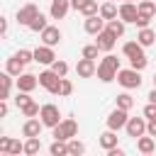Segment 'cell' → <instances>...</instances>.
<instances>
[{
	"instance_id": "836d02e7",
	"label": "cell",
	"mask_w": 156,
	"mask_h": 156,
	"mask_svg": "<svg viewBox=\"0 0 156 156\" xmlns=\"http://www.w3.org/2000/svg\"><path fill=\"white\" fill-rule=\"evenodd\" d=\"M46 27H49V24H46V17H44L41 12H39V15H37V20L29 24V29H32V32H44Z\"/></svg>"
},
{
	"instance_id": "4dcf8cb0",
	"label": "cell",
	"mask_w": 156,
	"mask_h": 156,
	"mask_svg": "<svg viewBox=\"0 0 156 156\" xmlns=\"http://www.w3.org/2000/svg\"><path fill=\"white\" fill-rule=\"evenodd\" d=\"M83 15H85V20L88 17H95V15H100V7H98V2L95 0H88L85 5H83V10H80Z\"/></svg>"
},
{
	"instance_id": "ac0fdd59",
	"label": "cell",
	"mask_w": 156,
	"mask_h": 156,
	"mask_svg": "<svg viewBox=\"0 0 156 156\" xmlns=\"http://www.w3.org/2000/svg\"><path fill=\"white\" fill-rule=\"evenodd\" d=\"M100 17H102L105 22H112V20H117V17H119V10H117V5H115V2H102V5H100Z\"/></svg>"
},
{
	"instance_id": "f5cc1de1",
	"label": "cell",
	"mask_w": 156,
	"mask_h": 156,
	"mask_svg": "<svg viewBox=\"0 0 156 156\" xmlns=\"http://www.w3.org/2000/svg\"><path fill=\"white\" fill-rule=\"evenodd\" d=\"M154 88H156V78H154Z\"/></svg>"
},
{
	"instance_id": "44dd1931",
	"label": "cell",
	"mask_w": 156,
	"mask_h": 156,
	"mask_svg": "<svg viewBox=\"0 0 156 156\" xmlns=\"http://www.w3.org/2000/svg\"><path fill=\"white\" fill-rule=\"evenodd\" d=\"M122 51H124V56H127V58H134V56H144V46H141L139 41H127V44L122 46Z\"/></svg>"
},
{
	"instance_id": "b9f144b4",
	"label": "cell",
	"mask_w": 156,
	"mask_h": 156,
	"mask_svg": "<svg viewBox=\"0 0 156 156\" xmlns=\"http://www.w3.org/2000/svg\"><path fill=\"white\" fill-rule=\"evenodd\" d=\"M144 117H146V119H156V105L149 102V105L144 107Z\"/></svg>"
},
{
	"instance_id": "f907efd6",
	"label": "cell",
	"mask_w": 156,
	"mask_h": 156,
	"mask_svg": "<svg viewBox=\"0 0 156 156\" xmlns=\"http://www.w3.org/2000/svg\"><path fill=\"white\" fill-rule=\"evenodd\" d=\"M2 156H12V154H2Z\"/></svg>"
},
{
	"instance_id": "30bf717a",
	"label": "cell",
	"mask_w": 156,
	"mask_h": 156,
	"mask_svg": "<svg viewBox=\"0 0 156 156\" xmlns=\"http://www.w3.org/2000/svg\"><path fill=\"white\" fill-rule=\"evenodd\" d=\"M127 134L129 136H134V139H139L144 132H146V119H141V117H129V122H127Z\"/></svg>"
},
{
	"instance_id": "60d3db41",
	"label": "cell",
	"mask_w": 156,
	"mask_h": 156,
	"mask_svg": "<svg viewBox=\"0 0 156 156\" xmlns=\"http://www.w3.org/2000/svg\"><path fill=\"white\" fill-rule=\"evenodd\" d=\"M10 146H12V139L10 136H0V151L2 154H10Z\"/></svg>"
},
{
	"instance_id": "f6af8a7d",
	"label": "cell",
	"mask_w": 156,
	"mask_h": 156,
	"mask_svg": "<svg viewBox=\"0 0 156 156\" xmlns=\"http://www.w3.org/2000/svg\"><path fill=\"white\" fill-rule=\"evenodd\" d=\"M7 34V20H0V37Z\"/></svg>"
},
{
	"instance_id": "83f0119b",
	"label": "cell",
	"mask_w": 156,
	"mask_h": 156,
	"mask_svg": "<svg viewBox=\"0 0 156 156\" xmlns=\"http://www.w3.org/2000/svg\"><path fill=\"white\" fill-rule=\"evenodd\" d=\"M49 151H51V156H71V151H68V141H54Z\"/></svg>"
},
{
	"instance_id": "52a82bcc",
	"label": "cell",
	"mask_w": 156,
	"mask_h": 156,
	"mask_svg": "<svg viewBox=\"0 0 156 156\" xmlns=\"http://www.w3.org/2000/svg\"><path fill=\"white\" fill-rule=\"evenodd\" d=\"M34 61L37 63H44V66H51L56 61V54H54L51 46H37L34 49Z\"/></svg>"
},
{
	"instance_id": "681fc988",
	"label": "cell",
	"mask_w": 156,
	"mask_h": 156,
	"mask_svg": "<svg viewBox=\"0 0 156 156\" xmlns=\"http://www.w3.org/2000/svg\"><path fill=\"white\" fill-rule=\"evenodd\" d=\"M141 156H154V154H141Z\"/></svg>"
},
{
	"instance_id": "74e56055",
	"label": "cell",
	"mask_w": 156,
	"mask_h": 156,
	"mask_svg": "<svg viewBox=\"0 0 156 156\" xmlns=\"http://www.w3.org/2000/svg\"><path fill=\"white\" fill-rule=\"evenodd\" d=\"M15 56H17V58H20V61H22L24 66H27L29 61H34V51H27V49H20V51H17Z\"/></svg>"
},
{
	"instance_id": "e575fe53",
	"label": "cell",
	"mask_w": 156,
	"mask_h": 156,
	"mask_svg": "<svg viewBox=\"0 0 156 156\" xmlns=\"http://www.w3.org/2000/svg\"><path fill=\"white\" fill-rule=\"evenodd\" d=\"M98 54H100L98 44H88V46H83V58H90V61H95V58H98Z\"/></svg>"
},
{
	"instance_id": "1f68e13d",
	"label": "cell",
	"mask_w": 156,
	"mask_h": 156,
	"mask_svg": "<svg viewBox=\"0 0 156 156\" xmlns=\"http://www.w3.org/2000/svg\"><path fill=\"white\" fill-rule=\"evenodd\" d=\"M51 71H54V73H56L58 78H66V73H68V63H66V61H58V58H56V61L51 63Z\"/></svg>"
},
{
	"instance_id": "3957f363",
	"label": "cell",
	"mask_w": 156,
	"mask_h": 156,
	"mask_svg": "<svg viewBox=\"0 0 156 156\" xmlns=\"http://www.w3.org/2000/svg\"><path fill=\"white\" fill-rule=\"evenodd\" d=\"M39 119H41V124L44 127H58L63 119H61V112H58V107L56 105H51V102H46V105H41V112H39Z\"/></svg>"
},
{
	"instance_id": "7a4b0ae2",
	"label": "cell",
	"mask_w": 156,
	"mask_h": 156,
	"mask_svg": "<svg viewBox=\"0 0 156 156\" xmlns=\"http://www.w3.org/2000/svg\"><path fill=\"white\" fill-rule=\"evenodd\" d=\"M78 134V122L76 119H63L58 127H54V141H71Z\"/></svg>"
},
{
	"instance_id": "e0dca14e",
	"label": "cell",
	"mask_w": 156,
	"mask_h": 156,
	"mask_svg": "<svg viewBox=\"0 0 156 156\" xmlns=\"http://www.w3.org/2000/svg\"><path fill=\"white\" fill-rule=\"evenodd\" d=\"M41 119H27L24 122V127H22V134L27 136V139H34V136H39L41 134Z\"/></svg>"
},
{
	"instance_id": "f35d334b",
	"label": "cell",
	"mask_w": 156,
	"mask_h": 156,
	"mask_svg": "<svg viewBox=\"0 0 156 156\" xmlns=\"http://www.w3.org/2000/svg\"><path fill=\"white\" fill-rule=\"evenodd\" d=\"M15 102H17V107L22 110V107H27L29 102H34L32 98H29V93H17V98H15Z\"/></svg>"
},
{
	"instance_id": "5bb4252c",
	"label": "cell",
	"mask_w": 156,
	"mask_h": 156,
	"mask_svg": "<svg viewBox=\"0 0 156 156\" xmlns=\"http://www.w3.org/2000/svg\"><path fill=\"white\" fill-rule=\"evenodd\" d=\"M85 32H88V34H93V37L102 34V32H105V20H102L100 15L88 17V20H85Z\"/></svg>"
},
{
	"instance_id": "ee69618b",
	"label": "cell",
	"mask_w": 156,
	"mask_h": 156,
	"mask_svg": "<svg viewBox=\"0 0 156 156\" xmlns=\"http://www.w3.org/2000/svg\"><path fill=\"white\" fill-rule=\"evenodd\" d=\"M85 2H88V0H71V7H73V10H78V12H80V10H83V5H85Z\"/></svg>"
},
{
	"instance_id": "277c9868",
	"label": "cell",
	"mask_w": 156,
	"mask_h": 156,
	"mask_svg": "<svg viewBox=\"0 0 156 156\" xmlns=\"http://www.w3.org/2000/svg\"><path fill=\"white\" fill-rule=\"evenodd\" d=\"M117 83H119L122 88H127V90H134V88L141 85V76H139V71H134V68H124V71L117 73Z\"/></svg>"
},
{
	"instance_id": "7402d4cb",
	"label": "cell",
	"mask_w": 156,
	"mask_h": 156,
	"mask_svg": "<svg viewBox=\"0 0 156 156\" xmlns=\"http://www.w3.org/2000/svg\"><path fill=\"white\" fill-rule=\"evenodd\" d=\"M100 146H102V149H107V151H110V149H117V134H115V132H110V129H107V132H102V134H100Z\"/></svg>"
},
{
	"instance_id": "816d5d0a",
	"label": "cell",
	"mask_w": 156,
	"mask_h": 156,
	"mask_svg": "<svg viewBox=\"0 0 156 156\" xmlns=\"http://www.w3.org/2000/svg\"><path fill=\"white\" fill-rule=\"evenodd\" d=\"M124 2H134V0H124Z\"/></svg>"
},
{
	"instance_id": "bcb514c9",
	"label": "cell",
	"mask_w": 156,
	"mask_h": 156,
	"mask_svg": "<svg viewBox=\"0 0 156 156\" xmlns=\"http://www.w3.org/2000/svg\"><path fill=\"white\" fill-rule=\"evenodd\" d=\"M7 115V100H0V117Z\"/></svg>"
},
{
	"instance_id": "c3c4849f",
	"label": "cell",
	"mask_w": 156,
	"mask_h": 156,
	"mask_svg": "<svg viewBox=\"0 0 156 156\" xmlns=\"http://www.w3.org/2000/svg\"><path fill=\"white\" fill-rule=\"evenodd\" d=\"M149 102H151V105H156V88L149 93Z\"/></svg>"
},
{
	"instance_id": "f546056e",
	"label": "cell",
	"mask_w": 156,
	"mask_h": 156,
	"mask_svg": "<svg viewBox=\"0 0 156 156\" xmlns=\"http://www.w3.org/2000/svg\"><path fill=\"white\" fill-rule=\"evenodd\" d=\"M110 34H115V37H122L124 34V22L122 20H112V22H107V27H105Z\"/></svg>"
},
{
	"instance_id": "4316f807",
	"label": "cell",
	"mask_w": 156,
	"mask_h": 156,
	"mask_svg": "<svg viewBox=\"0 0 156 156\" xmlns=\"http://www.w3.org/2000/svg\"><path fill=\"white\" fill-rule=\"evenodd\" d=\"M39 149H41L39 136H34V139H27V141H24V154H27V156H37V154H39Z\"/></svg>"
},
{
	"instance_id": "8fae6325",
	"label": "cell",
	"mask_w": 156,
	"mask_h": 156,
	"mask_svg": "<svg viewBox=\"0 0 156 156\" xmlns=\"http://www.w3.org/2000/svg\"><path fill=\"white\" fill-rule=\"evenodd\" d=\"M68 10H71V0H51L49 15H51V20H63L68 15Z\"/></svg>"
},
{
	"instance_id": "f1b7e54d",
	"label": "cell",
	"mask_w": 156,
	"mask_h": 156,
	"mask_svg": "<svg viewBox=\"0 0 156 156\" xmlns=\"http://www.w3.org/2000/svg\"><path fill=\"white\" fill-rule=\"evenodd\" d=\"M71 93H73V83H71L68 78H61V80H58V88H56V93H54V95L66 98V95H71Z\"/></svg>"
},
{
	"instance_id": "cb8c5ba5",
	"label": "cell",
	"mask_w": 156,
	"mask_h": 156,
	"mask_svg": "<svg viewBox=\"0 0 156 156\" xmlns=\"http://www.w3.org/2000/svg\"><path fill=\"white\" fill-rule=\"evenodd\" d=\"M154 39H156V32L154 29H139V34H136V41L141 44V46H151L154 44Z\"/></svg>"
},
{
	"instance_id": "7dc6e473",
	"label": "cell",
	"mask_w": 156,
	"mask_h": 156,
	"mask_svg": "<svg viewBox=\"0 0 156 156\" xmlns=\"http://www.w3.org/2000/svg\"><path fill=\"white\" fill-rule=\"evenodd\" d=\"M107 156H124V151L117 146V149H110V151H107Z\"/></svg>"
},
{
	"instance_id": "ba28073f",
	"label": "cell",
	"mask_w": 156,
	"mask_h": 156,
	"mask_svg": "<svg viewBox=\"0 0 156 156\" xmlns=\"http://www.w3.org/2000/svg\"><path fill=\"white\" fill-rule=\"evenodd\" d=\"M58 80H61V78H58L54 71H41V73H39V85H41V88H46L49 93H56Z\"/></svg>"
},
{
	"instance_id": "d4e9b609",
	"label": "cell",
	"mask_w": 156,
	"mask_h": 156,
	"mask_svg": "<svg viewBox=\"0 0 156 156\" xmlns=\"http://www.w3.org/2000/svg\"><path fill=\"white\" fill-rule=\"evenodd\" d=\"M0 85H2L0 100H7V98H10V90H12V76H10V73H2V76H0Z\"/></svg>"
},
{
	"instance_id": "8992f818",
	"label": "cell",
	"mask_w": 156,
	"mask_h": 156,
	"mask_svg": "<svg viewBox=\"0 0 156 156\" xmlns=\"http://www.w3.org/2000/svg\"><path fill=\"white\" fill-rule=\"evenodd\" d=\"M37 15H39L37 5H32V2H29V5H24V7L17 12V22H20V24H24V27H29V24L37 20Z\"/></svg>"
},
{
	"instance_id": "ab89813d",
	"label": "cell",
	"mask_w": 156,
	"mask_h": 156,
	"mask_svg": "<svg viewBox=\"0 0 156 156\" xmlns=\"http://www.w3.org/2000/svg\"><path fill=\"white\" fill-rule=\"evenodd\" d=\"M10 154H12V156H20V154H24V144H22L20 139H12V146H10Z\"/></svg>"
},
{
	"instance_id": "d590c367",
	"label": "cell",
	"mask_w": 156,
	"mask_h": 156,
	"mask_svg": "<svg viewBox=\"0 0 156 156\" xmlns=\"http://www.w3.org/2000/svg\"><path fill=\"white\" fill-rule=\"evenodd\" d=\"M39 112H41V107H39L37 102H29L27 107H22V115H24V117H29V119H34Z\"/></svg>"
},
{
	"instance_id": "6da1fadb",
	"label": "cell",
	"mask_w": 156,
	"mask_h": 156,
	"mask_svg": "<svg viewBox=\"0 0 156 156\" xmlns=\"http://www.w3.org/2000/svg\"><path fill=\"white\" fill-rule=\"evenodd\" d=\"M117 73H119V58L112 56V54H107V56L98 63V78H100L102 83H110V80L117 78Z\"/></svg>"
},
{
	"instance_id": "9c48e42d",
	"label": "cell",
	"mask_w": 156,
	"mask_h": 156,
	"mask_svg": "<svg viewBox=\"0 0 156 156\" xmlns=\"http://www.w3.org/2000/svg\"><path fill=\"white\" fill-rule=\"evenodd\" d=\"M37 85H39V76H32V73H22V76L17 78V90H20V93H32Z\"/></svg>"
},
{
	"instance_id": "db71d44e",
	"label": "cell",
	"mask_w": 156,
	"mask_h": 156,
	"mask_svg": "<svg viewBox=\"0 0 156 156\" xmlns=\"http://www.w3.org/2000/svg\"><path fill=\"white\" fill-rule=\"evenodd\" d=\"M105 2H112V0H105Z\"/></svg>"
},
{
	"instance_id": "4fadbf2b",
	"label": "cell",
	"mask_w": 156,
	"mask_h": 156,
	"mask_svg": "<svg viewBox=\"0 0 156 156\" xmlns=\"http://www.w3.org/2000/svg\"><path fill=\"white\" fill-rule=\"evenodd\" d=\"M76 73H78L80 78H90V76L98 73V66H95V61H90V58H80V61L76 63Z\"/></svg>"
},
{
	"instance_id": "11a10c76",
	"label": "cell",
	"mask_w": 156,
	"mask_h": 156,
	"mask_svg": "<svg viewBox=\"0 0 156 156\" xmlns=\"http://www.w3.org/2000/svg\"><path fill=\"white\" fill-rule=\"evenodd\" d=\"M24 156H27V154H24Z\"/></svg>"
},
{
	"instance_id": "2e32d148",
	"label": "cell",
	"mask_w": 156,
	"mask_h": 156,
	"mask_svg": "<svg viewBox=\"0 0 156 156\" xmlns=\"http://www.w3.org/2000/svg\"><path fill=\"white\" fill-rule=\"evenodd\" d=\"M115 39H117V37H115V34H110V32L105 29L102 34H98L95 44H98V49H100V51H112V49H115Z\"/></svg>"
},
{
	"instance_id": "484cf974",
	"label": "cell",
	"mask_w": 156,
	"mask_h": 156,
	"mask_svg": "<svg viewBox=\"0 0 156 156\" xmlns=\"http://www.w3.org/2000/svg\"><path fill=\"white\" fill-rule=\"evenodd\" d=\"M117 107H119V110H124V112H129V110L134 107V98H132L129 93H122V95H117Z\"/></svg>"
},
{
	"instance_id": "7c38bea8",
	"label": "cell",
	"mask_w": 156,
	"mask_h": 156,
	"mask_svg": "<svg viewBox=\"0 0 156 156\" xmlns=\"http://www.w3.org/2000/svg\"><path fill=\"white\" fill-rule=\"evenodd\" d=\"M136 17H139V5H134V2L119 5V20L122 22H136Z\"/></svg>"
},
{
	"instance_id": "ffe728a7",
	"label": "cell",
	"mask_w": 156,
	"mask_h": 156,
	"mask_svg": "<svg viewBox=\"0 0 156 156\" xmlns=\"http://www.w3.org/2000/svg\"><path fill=\"white\" fill-rule=\"evenodd\" d=\"M154 15H156V2H151V0H141V2H139V17H144V20L151 22Z\"/></svg>"
},
{
	"instance_id": "8d00e7d4",
	"label": "cell",
	"mask_w": 156,
	"mask_h": 156,
	"mask_svg": "<svg viewBox=\"0 0 156 156\" xmlns=\"http://www.w3.org/2000/svg\"><path fill=\"white\" fill-rule=\"evenodd\" d=\"M129 63H132L134 71H144L146 63H149V58H146V56H134V58H129Z\"/></svg>"
},
{
	"instance_id": "603a6c76",
	"label": "cell",
	"mask_w": 156,
	"mask_h": 156,
	"mask_svg": "<svg viewBox=\"0 0 156 156\" xmlns=\"http://www.w3.org/2000/svg\"><path fill=\"white\" fill-rule=\"evenodd\" d=\"M136 149H139L141 154H154V149H156L154 136H139V139H136Z\"/></svg>"
},
{
	"instance_id": "5b68a950",
	"label": "cell",
	"mask_w": 156,
	"mask_h": 156,
	"mask_svg": "<svg viewBox=\"0 0 156 156\" xmlns=\"http://www.w3.org/2000/svg\"><path fill=\"white\" fill-rule=\"evenodd\" d=\"M127 122H129L127 112L117 107V110H112V112H110V117H107V129H110V132H119L122 127H127Z\"/></svg>"
},
{
	"instance_id": "d6a6232c",
	"label": "cell",
	"mask_w": 156,
	"mask_h": 156,
	"mask_svg": "<svg viewBox=\"0 0 156 156\" xmlns=\"http://www.w3.org/2000/svg\"><path fill=\"white\" fill-rule=\"evenodd\" d=\"M68 151H71V156H83V154H85V146H83V141L71 139V141H68Z\"/></svg>"
},
{
	"instance_id": "7bdbcfd3",
	"label": "cell",
	"mask_w": 156,
	"mask_h": 156,
	"mask_svg": "<svg viewBox=\"0 0 156 156\" xmlns=\"http://www.w3.org/2000/svg\"><path fill=\"white\" fill-rule=\"evenodd\" d=\"M146 132H149V136H156V119L146 122Z\"/></svg>"
},
{
	"instance_id": "d6986e66",
	"label": "cell",
	"mask_w": 156,
	"mask_h": 156,
	"mask_svg": "<svg viewBox=\"0 0 156 156\" xmlns=\"http://www.w3.org/2000/svg\"><path fill=\"white\" fill-rule=\"evenodd\" d=\"M5 73H10V76L20 78V76L24 73V63H22L17 56H12V58H7V63H5Z\"/></svg>"
},
{
	"instance_id": "9a60e30c",
	"label": "cell",
	"mask_w": 156,
	"mask_h": 156,
	"mask_svg": "<svg viewBox=\"0 0 156 156\" xmlns=\"http://www.w3.org/2000/svg\"><path fill=\"white\" fill-rule=\"evenodd\" d=\"M41 41H44V46H56L61 41V29L58 27H46L41 32Z\"/></svg>"
}]
</instances>
